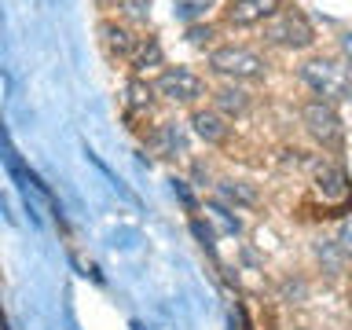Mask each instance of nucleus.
Returning <instances> with one entry per match:
<instances>
[{"label": "nucleus", "instance_id": "1", "mask_svg": "<svg viewBox=\"0 0 352 330\" xmlns=\"http://www.w3.org/2000/svg\"><path fill=\"white\" fill-rule=\"evenodd\" d=\"M301 81L312 88L319 99L334 103V99H345L352 92V70L341 66L334 59H308L301 63Z\"/></svg>", "mask_w": 352, "mask_h": 330}, {"label": "nucleus", "instance_id": "2", "mask_svg": "<svg viewBox=\"0 0 352 330\" xmlns=\"http://www.w3.org/2000/svg\"><path fill=\"white\" fill-rule=\"evenodd\" d=\"M264 37H268L272 44H279V48H308V44L316 41V33H312V22H308L301 11L286 8L275 19H268Z\"/></svg>", "mask_w": 352, "mask_h": 330}, {"label": "nucleus", "instance_id": "3", "mask_svg": "<svg viewBox=\"0 0 352 330\" xmlns=\"http://www.w3.org/2000/svg\"><path fill=\"white\" fill-rule=\"evenodd\" d=\"M209 66L224 77H235V81L264 77V59L250 48H217V52H209Z\"/></svg>", "mask_w": 352, "mask_h": 330}, {"label": "nucleus", "instance_id": "4", "mask_svg": "<svg viewBox=\"0 0 352 330\" xmlns=\"http://www.w3.org/2000/svg\"><path fill=\"white\" fill-rule=\"evenodd\" d=\"M301 121H305L308 136L319 140L323 147H334L341 140V118H338L334 103H327V99H308L301 107Z\"/></svg>", "mask_w": 352, "mask_h": 330}, {"label": "nucleus", "instance_id": "5", "mask_svg": "<svg viewBox=\"0 0 352 330\" xmlns=\"http://www.w3.org/2000/svg\"><path fill=\"white\" fill-rule=\"evenodd\" d=\"M158 92L165 99H173V103H195V99L206 96V81L195 70H187V66H173V70H165L158 77Z\"/></svg>", "mask_w": 352, "mask_h": 330}, {"label": "nucleus", "instance_id": "6", "mask_svg": "<svg viewBox=\"0 0 352 330\" xmlns=\"http://www.w3.org/2000/svg\"><path fill=\"white\" fill-rule=\"evenodd\" d=\"M279 15V0H231L228 22L231 26H253V22Z\"/></svg>", "mask_w": 352, "mask_h": 330}, {"label": "nucleus", "instance_id": "7", "mask_svg": "<svg viewBox=\"0 0 352 330\" xmlns=\"http://www.w3.org/2000/svg\"><path fill=\"white\" fill-rule=\"evenodd\" d=\"M191 125H195V136H202L206 143H220L228 136V125H224V114H220V110H195Z\"/></svg>", "mask_w": 352, "mask_h": 330}, {"label": "nucleus", "instance_id": "8", "mask_svg": "<svg viewBox=\"0 0 352 330\" xmlns=\"http://www.w3.org/2000/svg\"><path fill=\"white\" fill-rule=\"evenodd\" d=\"M217 110H220V114H228V118H239V114H246V110H250V96L242 92V88L228 85V88H220V92H217Z\"/></svg>", "mask_w": 352, "mask_h": 330}, {"label": "nucleus", "instance_id": "9", "mask_svg": "<svg viewBox=\"0 0 352 330\" xmlns=\"http://www.w3.org/2000/svg\"><path fill=\"white\" fill-rule=\"evenodd\" d=\"M158 147L165 154H184L187 151V136H184V129L176 125V121H165V125L158 129Z\"/></svg>", "mask_w": 352, "mask_h": 330}, {"label": "nucleus", "instance_id": "10", "mask_svg": "<svg viewBox=\"0 0 352 330\" xmlns=\"http://www.w3.org/2000/svg\"><path fill=\"white\" fill-rule=\"evenodd\" d=\"M319 191H323V198H349L345 173L341 169H323L319 173Z\"/></svg>", "mask_w": 352, "mask_h": 330}, {"label": "nucleus", "instance_id": "11", "mask_svg": "<svg viewBox=\"0 0 352 330\" xmlns=\"http://www.w3.org/2000/svg\"><path fill=\"white\" fill-rule=\"evenodd\" d=\"M162 63V48H158V41H140L136 44V55H132V66L136 70H147V66H158Z\"/></svg>", "mask_w": 352, "mask_h": 330}, {"label": "nucleus", "instance_id": "12", "mask_svg": "<svg viewBox=\"0 0 352 330\" xmlns=\"http://www.w3.org/2000/svg\"><path fill=\"white\" fill-rule=\"evenodd\" d=\"M103 33H107V44L118 55H132V52H136V41H132V33L125 26H103Z\"/></svg>", "mask_w": 352, "mask_h": 330}, {"label": "nucleus", "instance_id": "13", "mask_svg": "<svg viewBox=\"0 0 352 330\" xmlns=\"http://www.w3.org/2000/svg\"><path fill=\"white\" fill-rule=\"evenodd\" d=\"M213 4H217V0H176L173 15H176V19H184V22H195V19H202Z\"/></svg>", "mask_w": 352, "mask_h": 330}, {"label": "nucleus", "instance_id": "14", "mask_svg": "<svg viewBox=\"0 0 352 330\" xmlns=\"http://www.w3.org/2000/svg\"><path fill=\"white\" fill-rule=\"evenodd\" d=\"M220 195L231 198V202H242V206L257 202V191H253V187H246L242 180H224V184H220Z\"/></svg>", "mask_w": 352, "mask_h": 330}, {"label": "nucleus", "instance_id": "15", "mask_svg": "<svg viewBox=\"0 0 352 330\" xmlns=\"http://www.w3.org/2000/svg\"><path fill=\"white\" fill-rule=\"evenodd\" d=\"M316 257L323 261L330 272H341V261H349V257H345V250H341L338 242H334V246H316Z\"/></svg>", "mask_w": 352, "mask_h": 330}, {"label": "nucleus", "instance_id": "16", "mask_svg": "<svg viewBox=\"0 0 352 330\" xmlns=\"http://www.w3.org/2000/svg\"><path fill=\"white\" fill-rule=\"evenodd\" d=\"M147 103H151V85L132 81L129 85V107H147Z\"/></svg>", "mask_w": 352, "mask_h": 330}, {"label": "nucleus", "instance_id": "17", "mask_svg": "<svg viewBox=\"0 0 352 330\" xmlns=\"http://www.w3.org/2000/svg\"><path fill=\"white\" fill-rule=\"evenodd\" d=\"M338 246L345 250V257L352 261V217L341 220V231H338Z\"/></svg>", "mask_w": 352, "mask_h": 330}, {"label": "nucleus", "instance_id": "18", "mask_svg": "<svg viewBox=\"0 0 352 330\" xmlns=\"http://www.w3.org/2000/svg\"><path fill=\"white\" fill-rule=\"evenodd\" d=\"M213 37V26H187V41L191 44H209Z\"/></svg>", "mask_w": 352, "mask_h": 330}, {"label": "nucleus", "instance_id": "19", "mask_svg": "<svg viewBox=\"0 0 352 330\" xmlns=\"http://www.w3.org/2000/svg\"><path fill=\"white\" fill-rule=\"evenodd\" d=\"M209 213H213V217L220 220V224H224V231H239V220H231V217H228V209L213 206V209H209Z\"/></svg>", "mask_w": 352, "mask_h": 330}, {"label": "nucleus", "instance_id": "20", "mask_svg": "<svg viewBox=\"0 0 352 330\" xmlns=\"http://www.w3.org/2000/svg\"><path fill=\"white\" fill-rule=\"evenodd\" d=\"M341 52H345V59L352 63V30H349V33H341Z\"/></svg>", "mask_w": 352, "mask_h": 330}]
</instances>
